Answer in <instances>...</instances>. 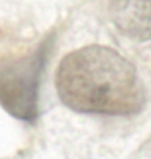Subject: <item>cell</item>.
I'll list each match as a JSON object with an SVG mask.
<instances>
[{"mask_svg": "<svg viewBox=\"0 0 151 159\" xmlns=\"http://www.w3.org/2000/svg\"><path fill=\"white\" fill-rule=\"evenodd\" d=\"M55 85L61 102L81 114L134 115L145 103L135 66L107 46H86L65 55Z\"/></svg>", "mask_w": 151, "mask_h": 159, "instance_id": "cell-1", "label": "cell"}, {"mask_svg": "<svg viewBox=\"0 0 151 159\" xmlns=\"http://www.w3.org/2000/svg\"><path fill=\"white\" fill-rule=\"evenodd\" d=\"M52 40L34 52L0 62V105L21 121H34L39 114V87Z\"/></svg>", "mask_w": 151, "mask_h": 159, "instance_id": "cell-2", "label": "cell"}, {"mask_svg": "<svg viewBox=\"0 0 151 159\" xmlns=\"http://www.w3.org/2000/svg\"><path fill=\"white\" fill-rule=\"evenodd\" d=\"M110 16L124 35L138 41L151 40V0H114Z\"/></svg>", "mask_w": 151, "mask_h": 159, "instance_id": "cell-3", "label": "cell"}]
</instances>
